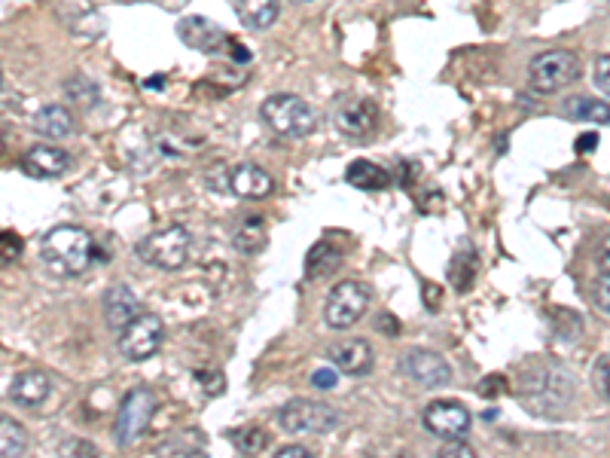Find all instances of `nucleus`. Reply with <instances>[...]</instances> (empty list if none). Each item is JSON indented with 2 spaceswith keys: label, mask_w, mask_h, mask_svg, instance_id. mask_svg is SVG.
I'll use <instances>...</instances> for the list:
<instances>
[{
  "label": "nucleus",
  "mask_w": 610,
  "mask_h": 458,
  "mask_svg": "<svg viewBox=\"0 0 610 458\" xmlns=\"http://www.w3.org/2000/svg\"><path fill=\"white\" fill-rule=\"evenodd\" d=\"M568 117L583 120V123H595V126H607L610 123V101L601 98H589V95H574L565 101Z\"/></svg>",
  "instance_id": "obj_24"
},
{
  "label": "nucleus",
  "mask_w": 610,
  "mask_h": 458,
  "mask_svg": "<svg viewBox=\"0 0 610 458\" xmlns=\"http://www.w3.org/2000/svg\"><path fill=\"white\" fill-rule=\"evenodd\" d=\"M19 165H22L25 175L34 178V181H55L71 168V153L46 141V144H37V147L25 150Z\"/></svg>",
  "instance_id": "obj_14"
},
{
  "label": "nucleus",
  "mask_w": 610,
  "mask_h": 458,
  "mask_svg": "<svg viewBox=\"0 0 610 458\" xmlns=\"http://www.w3.org/2000/svg\"><path fill=\"white\" fill-rule=\"evenodd\" d=\"M229 193L238 199H266L275 193V181L257 162H241L229 171Z\"/></svg>",
  "instance_id": "obj_16"
},
{
  "label": "nucleus",
  "mask_w": 610,
  "mask_h": 458,
  "mask_svg": "<svg viewBox=\"0 0 610 458\" xmlns=\"http://www.w3.org/2000/svg\"><path fill=\"white\" fill-rule=\"evenodd\" d=\"M379 126V107L370 98H348L339 110H336V129L345 138L354 141H366Z\"/></svg>",
  "instance_id": "obj_13"
},
{
  "label": "nucleus",
  "mask_w": 610,
  "mask_h": 458,
  "mask_svg": "<svg viewBox=\"0 0 610 458\" xmlns=\"http://www.w3.org/2000/svg\"><path fill=\"white\" fill-rule=\"evenodd\" d=\"M260 117L263 123L278 135V138H290V141H299V138H309L318 126V113L315 107L293 95V92H278V95H269L263 104H260Z\"/></svg>",
  "instance_id": "obj_2"
},
{
  "label": "nucleus",
  "mask_w": 610,
  "mask_h": 458,
  "mask_svg": "<svg viewBox=\"0 0 610 458\" xmlns=\"http://www.w3.org/2000/svg\"><path fill=\"white\" fill-rule=\"evenodd\" d=\"M342 266V251L330 242H318L305 254V281H321L336 275Z\"/></svg>",
  "instance_id": "obj_21"
},
{
  "label": "nucleus",
  "mask_w": 610,
  "mask_h": 458,
  "mask_svg": "<svg viewBox=\"0 0 610 458\" xmlns=\"http://www.w3.org/2000/svg\"><path fill=\"white\" fill-rule=\"evenodd\" d=\"M272 458H315V455H312V449H305V446L290 443V446L275 449V452H272Z\"/></svg>",
  "instance_id": "obj_37"
},
{
  "label": "nucleus",
  "mask_w": 610,
  "mask_h": 458,
  "mask_svg": "<svg viewBox=\"0 0 610 458\" xmlns=\"http://www.w3.org/2000/svg\"><path fill=\"white\" fill-rule=\"evenodd\" d=\"M382 324H385V333H388V336H394V333H397V327H394V318H391V315H385V318H382Z\"/></svg>",
  "instance_id": "obj_40"
},
{
  "label": "nucleus",
  "mask_w": 610,
  "mask_h": 458,
  "mask_svg": "<svg viewBox=\"0 0 610 458\" xmlns=\"http://www.w3.org/2000/svg\"><path fill=\"white\" fill-rule=\"evenodd\" d=\"M537 400H546L549 404V416H559L568 400H571V382L565 376V370L549 367L543 373L525 376V388H522V407L534 410Z\"/></svg>",
  "instance_id": "obj_9"
},
{
  "label": "nucleus",
  "mask_w": 610,
  "mask_h": 458,
  "mask_svg": "<svg viewBox=\"0 0 610 458\" xmlns=\"http://www.w3.org/2000/svg\"><path fill=\"white\" fill-rule=\"evenodd\" d=\"M141 315V303L138 297L126 288V284H113V288L104 294V321L113 333H119L129 321H135Z\"/></svg>",
  "instance_id": "obj_17"
},
{
  "label": "nucleus",
  "mask_w": 610,
  "mask_h": 458,
  "mask_svg": "<svg viewBox=\"0 0 610 458\" xmlns=\"http://www.w3.org/2000/svg\"><path fill=\"white\" fill-rule=\"evenodd\" d=\"M49 388H52V382H49V376L43 370H25V373H19L13 379L7 394H10V400H13L16 407L37 410L43 400L49 397Z\"/></svg>",
  "instance_id": "obj_18"
},
{
  "label": "nucleus",
  "mask_w": 610,
  "mask_h": 458,
  "mask_svg": "<svg viewBox=\"0 0 610 458\" xmlns=\"http://www.w3.org/2000/svg\"><path fill=\"white\" fill-rule=\"evenodd\" d=\"M25 449H28V431L16 419L4 416L0 419V458H22Z\"/></svg>",
  "instance_id": "obj_26"
},
{
  "label": "nucleus",
  "mask_w": 610,
  "mask_h": 458,
  "mask_svg": "<svg viewBox=\"0 0 610 458\" xmlns=\"http://www.w3.org/2000/svg\"><path fill=\"white\" fill-rule=\"evenodd\" d=\"M601 269L610 275V245H607V248H604V254H601Z\"/></svg>",
  "instance_id": "obj_41"
},
{
  "label": "nucleus",
  "mask_w": 610,
  "mask_h": 458,
  "mask_svg": "<svg viewBox=\"0 0 610 458\" xmlns=\"http://www.w3.org/2000/svg\"><path fill=\"white\" fill-rule=\"evenodd\" d=\"M592 77H595V86L610 98V55H601V59L595 62V71H592Z\"/></svg>",
  "instance_id": "obj_34"
},
{
  "label": "nucleus",
  "mask_w": 610,
  "mask_h": 458,
  "mask_svg": "<svg viewBox=\"0 0 610 458\" xmlns=\"http://www.w3.org/2000/svg\"><path fill=\"white\" fill-rule=\"evenodd\" d=\"M159 407V400L150 388H132L126 397H122L119 413H116V425H113V437L119 446H132L135 440L144 437V431L150 428V419Z\"/></svg>",
  "instance_id": "obj_6"
},
{
  "label": "nucleus",
  "mask_w": 610,
  "mask_h": 458,
  "mask_svg": "<svg viewBox=\"0 0 610 458\" xmlns=\"http://www.w3.org/2000/svg\"><path fill=\"white\" fill-rule=\"evenodd\" d=\"M77 129L74 123V113L65 104H46L34 113V132L46 141H61V138H71Z\"/></svg>",
  "instance_id": "obj_19"
},
{
  "label": "nucleus",
  "mask_w": 610,
  "mask_h": 458,
  "mask_svg": "<svg viewBox=\"0 0 610 458\" xmlns=\"http://www.w3.org/2000/svg\"><path fill=\"white\" fill-rule=\"evenodd\" d=\"M592 303L604 312V315H610V275L604 272L601 278H595V284H592Z\"/></svg>",
  "instance_id": "obj_31"
},
{
  "label": "nucleus",
  "mask_w": 610,
  "mask_h": 458,
  "mask_svg": "<svg viewBox=\"0 0 610 458\" xmlns=\"http://www.w3.org/2000/svg\"><path fill=\"white\" fill-rule=\"evenodd\" d=\"M336 382H339V376H336V370H315L312 373V385L315 388H321V391H327V388H336Z\"/></svg>",
  "instance_id": "obj_36"
},
{
  "label": "nucleus",
  "mask_w": 610,
  "mask_h": 458,
  "mask_svg": "<svg viewBox=\"0 0 610 458\" xmlns=\"http://www.w3.org/2000/svg\"><path fill=\"white\" fill-rule=\"evenodd\" d=\"M226 52L232 55V62H238V65H248V62H251V49H244L238 40H232Z\"/></svg>",
  "instance_id": "obj_38"
},
{
  "label": "nucleus",
  "mask_w": 610,
  "mask_h": 458,
  "mask_svg": "<svg viewBox=\"0 0 610 458\" xmlns=\"http://www.w3.org/2000/svg\"><path fill=\"white\" fill-rule=\"evenodd\" d=\"M580 77V59L571 49H549L540 52L537 59L528 65V80L531 89L540 95H553L568 89Z\"/></svg>",
  "instance_id": "obj_4"
},
{
  "label": "nucleus",
  "mask_w": 610,
  "mask_h": 458,
  "mask_svg": "<svg viewBox=\"0 0 610 458\" xmlns=\"http://www.w3.org/2000/svg\"><path fill=\"white\" fill-rule=\"evenodd\" d=\"M437 458H476V452L461 440H446V446L437 452Z\"/></svg>",
  "instance_id": "obj_35"
},
{
  "label": "nucleus",
  "mask_w": 610,
  "mask_h": 458,
  "mask_svg": "<svg viewBox=\"0 0 610 458\" xmlns=\"http://www.w3.org/2000/svg\"><path fill=\"white\" fill-rule=\"evenodd\" d=\"M162 339H165V324L159 315L153 312H141L135 321H129L116 333V349L119 355L132 361V364H144L150 361L159 349H162Z\"/></svg>",
  "instance_id": "obj_5"
},
{
  "label": "nucleus",
  "mask_w": 610,
  "mask_h": 458,
  "mask_svg": "<svg viewBox=\"0 0 610 458\" xmlns=\"http://www.w3.org/2000/svg\"><path fill=\"white\" fill-rule=\"evenodd\" d=\"M400 370L421 388H443L452 382V367L443 355L431 349H412L400 361Z\"/></svg>",
  "instance_id": "obj_11"
},
{
  "label": "nucleus",
  "mask_w": 610,
  "mask_h": 458,
  "mask_svg": "<svg viewBox=\"0 0 610 458\" xmlns=\"http://www.w3.org/2000/svg\"><path fill=\"white\" fill-rule=\"evenodd\" d=\"M476 272H479V257L473 254V251H458L455 257H452V263H449V278H452V284L458 291H467L470 284H473V278H476Z\"/></svg>",
  "instance_id": "obj_27"
},
{
  "label": "nucleus",
  "mask_w": 610,
  "mask_h": 458,
  "mask_svg": "<svg viewBox=\"0 0 610 458\" xmlns=\"http://www.w3.org/2000/svg\"><path fill=\"white\" fill-rule=\"evenodd\" d=\"M421 425L424 431H431L440 440H464L470 434L473 416L458 400H434L421 413Z\"/></svg>",
  "instance_id": "obj_10"
},
{
  "label": "nucleus",
  "mask_w": 610,
  "mask_h": 458,
  "mask_svg": "<svg viewBox=\"0 0 610 458\" xmlns=\"http://www.w3.org/2000/svg\"><path fill=\"white\" fill-rule=\"evenodd\" d=\"M65 92H68V101H74V104H80V107H95L98 104V86L92 83V80H86V77H74L68 86H65Z\"/></svg>",
  "instance_id": "obj_29"
},
{
  "label": "nucleus",
  "mask_w": 610,
  "mask_h": 458,
  "mask_svg": "<svg viewBox=\"0 0 610 458\" xmlns=\"http://www.w3.org/2000/svg\"><path fill=\"white\" fill-rule=\"evenodd\" d=\"M327 358H330V364H333L339 373L354 376V379H357V376H370L373 367H376L373 346H370L366 339H360V336L339 342V346H333V349L327 352Z\"/></svg>",
  "instance_id": "obj_15"
},
{
  "label": "nucleus",
  "mask_w": 610,
  "mask_h": 458,
  "mask_svg": "<svg viewBox=\"0 0 610 458\" xmlns=\"http://www.w3.org/2000/svg\"><path fill=\"white\" fill-rule=\"evenodd\" d=\"M138 260L153 266V269H165V272H177L190 263L193 257V236L187 226L180 223H171L159 233H150L138 242L135 248Z\"/></svg>",
  "instance_id": "obj_3"
},
{
  "label": "nucleus",
  "mask_w": 610,
  "mask_h": 458,
  "mask_svg": "<svg viewBox=\"0 0 610 458\" xmlns=\"http://www.w3.org/2000/svg\"><path fill=\"white\" fill-rule=\"evenodd\" d=\"M293 4H309V0H293Z\"/></svg>",
  "instance_id": "obj_43"
},
{
  "label": "nucleus",
  "mask_w": 610,
  "mask_h": 458,
  "mask_svg": "<svg viewBox=\"0 0 610 458\" xmlns=\"http://www.w3.org/2000/svg\"><path fill=\"white\" fill-rule=\"evenodd\" d=\"M235 13H238V22L248 31H266L275 25L281 7L278 0H238Z\"/></svg>",
  "instance_id": "obj_22"
},
{
  "label": "nucleus",
  "mask_w": 610,
  "mask_h": 458,
  "mask_svg": "<svg viewBox=\"0 0 610 458\" xmlns=\"http://www.w3.org/2000/svg\"><path fill=\"white\" fill-rule=\"evenodd\" d=\"M162 83H165V77H150V80H147V86H150V89H156V86L162 89Z\"/></svg>",
  "instance_id": "obj_42"
},
{
  "label": "nucleus",
  "mask_w": 610,
  "mask_h": 458,
  "mask_svg": "<svg viewBox=\"0 0 610 458\" xmlns=\"http://www.w3.org/2000/svg\"><path fill=\"white\" fill-rule=\"evenodd\" d=\"M592 382L604 400H610V358H601L592 370Z\"/></svg>",
  "instance_id": "obj_33"
},
{
  "label": "nucleus",
  "mask_w": 610,
  "mask_h": 458,
  "mask_svg": "<svg viewBox=\"0 0 610 458\" xmlns=\"http://www.w3.org/2000/svg\"><path fill=\"white\" fill-rule=\"evenodd\" d=\"M156 458H208L199 434H177L156 449Z\"/></svg>",
  "instance_id": "obj_25"
},
{
  "label": "nucleus",
  "mask_w": 610,
  "mask_h": 458,
  "mask_svg": "<svg viewBox=\"0 0 610 458\" xmlns=\"http://www.w3.org/2000/svg\"><path fill=\"white\" fill-rule=\"evenodd\" d=\"M370 288L363 281H339L336 288L330 291L327 303H324V321L330 330H348L354 327L366 309H370Z\"/></svg>",
  "instance_id": "obj_7"
},
{
  "label": "nucleus",
  "mask_w": 610,
  "mask_h": 458,
  "mask_svg": "<svg viewBox=\"0 0 610 458\" xmlns=\"http://www.w3.org/2000/svg\"><path fill=\"white\" fill-rule=\"evenodd\" d=\"M266 242H269V229H266V217H260V214L244 217L238 223V229H235V236H232L235 251L238 254H248V257L260 254L266 248Z\"/></svg>",
  "instance_id": "obj_20"
},
{
  "label": "nucleus",
  "mask_w": 610,
  "mask_h": 458,
  "mask_svg": "<svg viewBox=\"0 0 610 458\" xmlns=\"http://www.w3.org/2000/svg\"><path fill=\"white\" fill-rule=\"evenodd\" d=\"M196 385L208 394V397H217L226 391V376L220 370H196Z\"/></svg>",
  "instance_id": "obj_30"
},
{
  "label": "nucleus",
  "mask_w": 610,
  "mask_h": 458,
  "mask_svg": "<svg viewBox=\"0 0 610 458\" xmlns=\"http://www.w3.org/2000/svg\"><path fill=\"white\" fill-rule=\"evenodd\" d=\"M177 40L183 46L196 49V52H205V55H220L232 43L226 37V31L217 22L205 19V16H183L177 22Z\"/></svg>",
  "instance_id": "obj_12"
},
{
  "label": "nucleus",
  "mask_w": 610,
  "mask_h": 458,
  "mask_svg": "<svg viewBox=\"0 0 610 458\" xmlns=\"http://www.w3.org/2000/svg\"><path fill=\"white\" fill-rule=\"evenodd\" d=\"M278 422L287 434H327L339 425V413L321 400H290L278 410Z\"/></svg>",
  "instance_id": "obj_8"
},
{
  "label": "nucleus",
  "mask_w": 610,
  "mask_h": 458,
  "mask_svg": "<svg viewBox=\"0 0 610 458\" xmlns=\"http://www.w3.org/2000/svg\"><path fill=\"white\" fill-rule=\"evenodd\" d=\"M98 254L101 251L95 248V239L83 226H74V223L52 226L40 242V257H43L46 269L58 278L83 275L98 260Z\"/></svg>",
  "instance_id": "obj_1"
},
{
  "label": "nucleus",
  "mask_w": 610,
  "mask_h": 458,
  "mask_svg": "<svg viewBox=\"0 0 610 458\" xmlns=\"http://www.w3.org/2000/svg\"><path fill=\"white\" fill-rule=\"evenodd\" d=\"M0 248H4V266H10L22 254V239L13 233V229H4V233H0Z\"/></svg>",
  "instance_id": "obj_32"
},
{
  "label": "nucleus",
  "mask_w": 610,
  "mask_h": 458,
  "mask_svg": "<svg viewBox=\"0 0 610 458\" xmlns=\"http://www.w3.org/2000/svg\"><path fill=\"white\" fill-rule=\"evenodd\" d=\"M598 147V132H589V135H583L580 141H577V153H589V150H595Z\"/></svg>",
  "instance_id": "obj_39"
},
{
  "label": "nucleus",
  "mask_w": 610,
  "mask_h": 458,
  "mask_svg": "<svg viewBox=\"0 0 610 458\" xmlns=\"http://www.w3.org/2000/svg\"><path fill=\"white\" fill-rule=\"evenodd\" d=\"M229 440L244 452V455H257L269 446V434L260 425H241L235 431H229Z\"/></svg>",
  "instance_id": "obj_28"
},
{
  "label": "nucleus",
  "mask_w": 610,
  "mask_h": 458,
  "mask_svg": "<svg viewBox=\"0 0 610 458\" xmlns=\"http://www.w3.org/2000/svg\"><path fill=\"white\" fill-rule=\"evenodd\" d=\"M345 181L357 190H385L394 178H391V171H385L382 165H376L370 159H354L345 168Z\"/></svg>",
  "instance_id": "obj_23"
}]
</instances>
